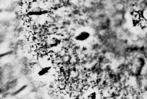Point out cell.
<instances>
[{"label": "cell", "instance_id": "cell-1", "mask_svg": "<svg viewBox=\"0 0 147 99\" xmlns=\"http://www.w3.org/2000/svg\"><path fill=\"white\" fill-rule=\"evenodd\" d=\"M128 67L132 75L137 76L140 73L145 64L143 54L141 51L136 49L129 52Z\"/></svg>", "mask_w": 147, "mask_h": 99}, {"label": "cell", "instance_id": "cell-2", "mask_svg": "<svg viewBox=\"0 0 147 99\" xmlns=\"http://www.w3.org/2000/svg\"><path fill=\"white\" fill-rule=\"evenodd\" d=\"M90 36L88 32L83 30L80 32L75 37V40L78 41L83 42L87 40Z\"/></svg>", "mask_w": 147, "mask_h": 99}, {"label": "cell", "instance_id": "cell-3", "mask_svg": "<svg viewBox=\"0 0 147 99\" xmlns=\"http://www.w3.org/2000/svg\"><path fill=\"white\" fill-rule=\"evenodd\" d=\"M96 94L95 92H94L89 94L87 96V98L89 99H96Z\"/></svg>", "mask_w": 147, "mask_h": 99}]
</instances>
